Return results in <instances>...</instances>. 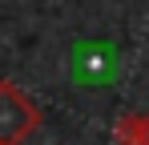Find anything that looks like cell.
Here are the masks:
<instances>
[{"label":"cell","mask_w":149,"mask_h":145,"mask_svg":"<svg viewBox=\"0 0 149 145\" xmlns=\"http://www.w3.org/2000/svg\"><path fill=\"white\" fill-rule=\"evenodd\" d=\"M40 129V109L36 101L12 85V81H0V145H20L28 133Z\"/></svg>","instance_id":"6da1fadb"},{"label":"cell","mask_w":149,"mask_h":145,"mask_svg":"<svg viewBox=\"0 0 149 145\" xmlns=\"http://www.w3.org/2000/svg\"><path fill=\"white\" fill-rule=\"evenodd\" d=\"M117 141L121 145H149V117L145 113H129L117 121Z\"/></svg>","instance_id":"7a4b0ae2"}]
</instances>
